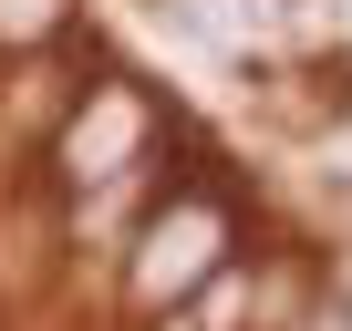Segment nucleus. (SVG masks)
<instances>
[{"label": "nucleus", "mask_w": 352, "mask_h": 331, "mask_svg": "<svg viewBox=\"0 0 352 331\" xmlns=\"http://www.w3.org/2000/svg\"><path fill=\"white\" fill-rule=\"evenodd\" d=\"M63 21V0H0V42H42Z\"/></svg>", "instance_id": "nucleus-3"}, {"label": "nucleus", "mask_w": 352, "mask_h": 331, "mask_svg": "<svg viewBox=\"0 0 352 331\" xmlns=\"http://www.w3.org/2000/svg\"><path fill=\"white\" fill-rule=\"evenodd\" d=\"M145 135H155L145 93H135V83H94V104H83V114H73V135H63V176H73V187L124 176V166L145 155Z\"/></svg>", "instance_id": "nucleus-2"}, {"label": "nucleus", "mask_w": 352, "mask_h": 331, "mask_svg": "<svg viewBox=\"0 0 352 331\" xmlns=\"http://www.w3.org/2000/svg\"><path fill=\"white\" fill-rule=\"evenodd\" d=\"M218 249H228V207H218V197L155 207L145 238H135V300H145V310H176V300L218 269Z\"/></svg>", "instance_id": "nucleus-1"}]
</instances>
